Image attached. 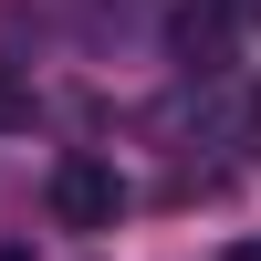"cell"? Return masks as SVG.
<instances>
[{
	"label": "cell",
	"mask_w": 261,
	"mask_h": 261,
	"mask_svg": "<svg viewBox=\"0 0 261 261\" xmlns=\"http://www.w3.org/2000/svg\"><path fill=\"white\" fill-rule=\"evenodd\" d=\"M0 261H21V251H0Z\"/></svg>",
	"instance_id": "cell-6"
},
{
	"label": "cell",
	"mask_w": 261,
	"mask_h": 261,
	"mask_svg": "<svg viewBox=\"0 0 261 261\" xmlns=\"http://www.w3.org/2000/svg\"><path fill=\"white\" fill-rule=\"evenodd\" d=\"M42 209H53L63 230H115L125 220V178L105 157H63L53 178H42Z\"/></svg>",
	"instance_id": "cell-1"
},
{
	"label": "cell",
	"mask_w": 261,
	"mask_h": 261,
	"mask_svg": "<svg viewBox=\"0 0 261 261\" xmlns=\"http://www.w3.org/2000/svg\"><path fill=\"white\" fill-rule=\"evenodd\" d=\"M220 261H261V241H241V251H220Z\"/></svg>",
	"instance_id": "cell-5"
},
{
	"label": "cell",
	"mask_w": 261,
	"mask_h": 261,
	"mask_svg": "<svg viewBox=\"0 0 261 261\" xmlns=\"http://www.w3.org/2000/svg\"><path fill=\"white\" fill-rule=\"evenodd\" d=\"M241 146H251V157H261V94L241 105Z\"/></svg>",
	"instance_id": "cell-4"
},
{
	"label": "cell",
	"mask_w": 261,
	"mask_h": 261,
	"mask_svg": "<svg viewBox=\"0 0 261 261\" xmlns=\"http://www.w3.org/2000/svg\"><path fill=\"white\" fill-rule=\"evenodd\" d=\"M220 32H230L220 11H188V21H178V53H188V73H220Z\"/></svg>",
	"instance_id": "cell-2"
},
{
	"label": "cell",
	"mask_w": 261,
	"mask_h": 261,
	"mask_svg": "<svg viewBox=\"0 0 261 261\" xmlns=\"http://www.w3.org/2000/svg\"><path fill=\"white\" fill-rule=\"evenodd\" d=\"M11 125H32V84H21V73H0V136H11Z\"/></svg>",
	"instance_id": "cell-3"
}]
</instances>
